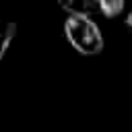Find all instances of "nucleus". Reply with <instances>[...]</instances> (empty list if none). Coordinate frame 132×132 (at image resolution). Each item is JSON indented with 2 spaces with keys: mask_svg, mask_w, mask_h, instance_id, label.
I'll use <instances>...</instances> for the list:
<instances>
[{
  "mask_svg": "<svg viewBox=\"0 0 132 132\" xmlns=\"http://www.w3.org/2000/svg\"><path fill=\"white\" fill-rule=\"evenodd\" d=\"M126 27H128V29L132 31V10H130V12L126 14Z\"/></svg>",
  "mask_w": 132,
  "mask_h": 132,
  "instance_id": "obj_5",
  "label": "nucleus"
},
{
  "mask_svg": "<svg viewBox=\"0 0 132 132\" xmlns=\"http://www.w3.org/2000/svg\"><path fill=\"white\" fill-rule=\"evenodd\" d=\"M126 0H99V12L107 19H116L122 14Z\"/></svg>",
  "mask_w": 132,
  "mask_h": 132,
  "instance_id": "obj_4",
  "label": "nucleus"
},
{
  "mask_svg": "<svg viewBox=\"0 0 132 132\" xmlns=\"http://www.w3.org/2000/svg\"><path fill=\"white\" fill-rule=\"evenodd\" d=\"M64 35L68 43L82 56H99L103 52V35L99 25L87 16H68L64 21Z\"/></svg>",
  "mask_w": 132,
  "mask_h": 132,
  "instance_id": "obj_1",
  "label": "nucleus"
},
{
  "mask_svg": "<svg viewBox=\"0 0 132 132\" xmlns=\"http://www.w3.org/2000/svg\"><path fill=\"white\" fill-rule=\"evenodd\" d=\"M16 33H19V27H16L14 21H0V62L8 54Z\"/></svg>",
  "mask_w": 132,
  "mask_h": 132,
  "instance_id": "obj_3",
  "label": "nucleus"
},
{
  "mask_svg": "<svg viewBox=\"0 0 132 132\" xmlns=\"http://www.w3.org/2000/svg\"><path fill=\"white\" fill-rule=\"evenodd\" d=\"M58 6L68 16H87L99 12V0H58Z\"/></svg>",
  "mask_w": 132,
  "mask_h": 132,
  "instance_id": "obj_2",
  "label": "nucleus"
}]
</instances>
